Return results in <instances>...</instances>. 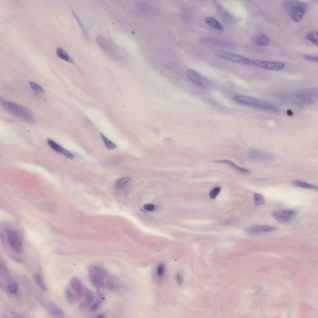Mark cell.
<instances>
[{"mask_svg": "<svg viewBox=\"0 0 318 318\" xmlns=\"http://www.w3.org/2000/svg\"><path fill=\"white\" fill-rule=\"evenodd\" d=\"M0 104L2 107L12 115L29 123H33L34 119L31 111L24 106L0 98Z\"/></svg>", "mask_w": 318, "mask_h": 318, "instance_id": "1", "label": "cell"}, {"mask_svg": "<svg viewBox=\"0 0 318 318\" xmlns=\"http://www.w3.org/2000/svg\"><path fill=\"white\" fill-rule=\"evenodd\" d=\"M283 6L292 20L297 22L302 20L307 10V4L298 1L285 0L283 2Z\"/></svg>", "mask_w": 318, "mask_h": 318, "instance_id": "2", "label": "cell"}, {"mask_svg": "<svg viewBox=\"0 0 318 318\" xmlns=\"http://www.w3.org/2000/svg\"><path fill=\"white\" fill-rule=\"evenodd\" d=\"M88 271L89 278L95 286L97 287L104 286L107 274L105 268L98 265H92L89 266Z\"/></svg>", "mask_w": 318, "mask_h": 318, "instance_id": "3", "label": "cell"}, {"mask_svg": "<svg viewBox=\"0 0 318 318\" xmlns=\"http://www.w3.org/2000/svg\"><path fill=\"white\" fill-rule=\"evenodd\" d=\"M215 55L221 58L237 63L251 66H255L254 60L227 51L218 50L215 52Z\"/></svg>", "mask_w": 318, "mask_h": 318, "instance_id": "4", "label": "cell"}, {"mask_svg": "<svg viewBox=\"0 0 318 318\" xmlns=\"http://www.w3.org/2000/svg\"><path fill=\"white\" fill-rule=\"evenodd\" d=\"M96 41L101 49L107 55L114 60H119V52L103 36L98 35L96 38Z\"/></svg>", "mask_w": 318, "mask_h": 318, "instance_id": "5", "label": "cell"}, {"mask_svg": "<svg viewBox=\"0 0 318 318\" xmlns=\"http://www.w3.org/2000/svg\"><path fill=\"white\" fill-rule=\"evenodd\" d=\"M7 240L12 249L16 252H20L22 244L19 234L16 231L9 230L7 233Z\"/></svg>", "mask_w": 318, "mask_h": 318, "instance_id": "6", "label": "cell"}, {"mask_svg": "<svg viewBox=\"0 0 318 318\" xmlns=\"http://www.w3.org/2000/svg\"><path fill=\"white\" fill-rule=\"evenodd\" d=\"M255 66L270 70L279 71L283 69L285 64L282 62L254 60Z\"/></svg>", "mask_w": 318, "mask_h": 318, "instance_id": "7", "label": "cell"}, {"mask_svg": "<svg viewBox=\"0 0 318 318\" xmlns=\"http://www.w3.org/2000/svg\"><path fill=\"white\" fill-rule=\"evenodd\" d=\"M233 99L238 104L252 107L257 109L262 101L259 99L244 95H234Z\"/></svg>", "mask_w": 318, "mask_h": 318, "instance_id": "8", "label": "cell"}, {"mask_svg": "<svg viewBox=\"0 0 318 318\" xmlns=\"http://www.w3.org/2000/svg\"><path fill=\"white\" fill-rule=\"evenodd\" d=\"M296 214L293 210H273L271 212L272 216L278 221L281 223L287 222Z\"/></svg>", "mask_w": 318, "mask_h": 318, "instance_id": "9", "label": "cell"}, {"mask_svg": "<svg viewBox=\"0 0 318 318\" xmlns=\"http://www.w3.org/2000/svg\"><path fill=\"white\" fill-rule=\"evenodd\" d=\"M277 229L276 227L267 225L254 224L246 227L245 230L248 233H256L271 232Z\"/></svg>", "mask_w": 318, "mask_h": 318, "instance_id": "10", "label": "cell"}, {"mask_svg": "<svg viewBox=\"0 0 318 318\" xmlns=\"http://www.w3.org/2000/svg\"><path fill=\"white\" fill-rule=\"evenodd\" d=\"M70 285L72 289L75 293L77 300H80L83 296V290L82 285L79 279L76 277H73L70 280Z\"/></svg>", "mask_w": 318, "mask_h": 318, "instance_id": "11", "label": "cell"}, {"mask_svg": "<svg viewBox=\"0 0 318 318\" xmlns=\"http://www.w3.org/2000/svg\"><path fill=\"white\" fill-rule=\"evenodd\" d=\"M199 42L202 44L204 45H212L225 48L230 47L229 44L226 42L209 37L202 38L200 39Z\"/></svg>", "mask_w": 318, "mask_h": 318, "instance_id": "12", "label": "cell"}, {"mask_svg": "<svg viewBox=\"0 0 318 318\" xmlns=\"http://www.w3.org/2000/svg\"><path fill=\"white\" fill-rule=\"evenodd\" d=\"M47 142L49 146L54 150L61 153L68 158L72 159L74 158V156L72 154L63 148L52 140L48 139Z\"/></svg>", "mask_w": 318, "mask_h": 318, "instance_id": "13", "label": "cell"}, {"mask_svg": "<svg viewBox=\"0 0 318 318\" xmlns=\"http://www.w3.org/2000/svg\"><path fill=\"white\" fill-rule=\"evenodd\" d=\"M249 157L251 160L255 161H269L273 159L270 155L255 151L250 152Z\"/></svg>", "mask_w": 318, "mask_h": 318, "instance_id": "14", "label": "cell"}, {"mask_svg": "<svg viewBox=\"0 0 318 318\" xmlns=\"http://www.w3.org/2000/svg\"><path fill=\"white\" fill-rule=\"evenodd\" d=\"M186 74L190 80L194 84L204 87L201 76L197 71L192 69H188L186 71Z\"/></svg>", "mask_w": 318, "mask_h": 318, "instance_id": "15", "label": "cell"}, {"mask_svg": "<svg viewBox=\"0 0 318 318\" xmlns=\"http://www.w3.org/2000/svg\"><path fill=\"white\" fill-rule=\"evenodd\" d=\"M48 307L50 312L51 315L56 318H62L65 315V313L63 310L56 304L49 302Z\"/></svg>", "mask_w": 318, "mask_h": 318, "instance_id": "16", "label": "cell"}, {"mask_svg": "<svg viewBox=\"0 0 318 318\" xmlns=\"http://www.w3.org/2000/svg\"><path fill=\"white\" fill-rule=\"evenodd\" d=\"M204 20L207 25L212 28L219 30H223V27L222 25L213 17H206Z\"/></svg>", "mask_w": 318, "mask_h": 318, "instance_id": "17", "label": "cell"}, {"mask_svg": "<svg viewBox=\"0 0 318 318\" xmlns=\"http://www.w3.org/2000/svg\"><path fill=\"white\" fill-rule=\"evenodd\" d=\"M215 162L216 163L226 164L231 166L237 170L242 172L249 173L250 172V171L248 169L239 167L236 165L232 161L229 160L222 159L216 160L215 161Z\"/></svg>", "mask_w": 318, "mask_h": 318, "instance_id": "18", "label": "cell"}, {"mask_svg": "<svg viewBox=\"0 0 318 318\" xmlns=\"http://www.w3.org/2000/svg\"><path fill=\"white\" fill-rule=\"evenodd\" d=\"M56 52L57 56L62 59L72 64L74 63L72 58L61 47L57 48Z\"/></svg>", "mask_w": 318, "mask_h": 318, "instance_id": "19", "label": "cell"}, {"mask_svg": "<svg viewBox=\"0 0 318 318\" xmlns=\"http://www.w3.org/2000/svg\"><path fill=\"white\" fill-rule=\"evenodd\" d=\"M41 209L44 211L51 214L55 213L57 210L56 206L51 202H44L42 203L41 206Z\"/></svg>", "mask_w": 318, "mask_h": 318, "instance_id": "20", "label": "cell"}, {"mask_svg": "<svg viewBox=\"0 0 318 318\" xmlns=\"http://www.w3.org/2000/svg\"><path fill=\"white\" fill-rule=\"evenodd\" d=\"M72 13L75 18L76 20L77 23L81 29V30L84 38L87 40H89L90 39L89 34L79 16L74 11H72Z\"/></svg>", "mask_w": 318, "mask_h": 318, "instance_id": "21", "label": "cell"}, {"mask_svg": "<svg viewBox=\"0 0 318 318\" xmlns=\"http://www.w3.org/2000/svg\"><path fill=\"white\" fill-rule=\"evenodd\" d=\"M257 45L261 47H266L270 43V39L265 34L260 35L256 40Z\"/></svg>", "mask_w": 318, "mask_h": 318, "instance_id": "22", "label": "cell"}, {"mask_svg": "<svg viewBox=\"0 0 318 318\" xmlns=\"http://www.w3.org/2000/svg\"><path fill=\"white\" fill-rule=\"evenodd\" d=\"M293 183L295 185L299 187L315 190L318 189L317 186L299 180H295Z\"/></svg>", "mask_w": 318, "mask_h": 318, "instance_id": "23", "label": "cell"}, {"mask_svg": "<svg viewBox=\"0 0 318 318\" xmlns=\"http://www.w3.org/2000/svg\"><path fill=\"white\" fill-rule=\"evenodd\" d=\"M35 282L39 287L42 290H47L46 287L41 275L38 273L35 274L33 276Z\"/></svg>", "mask_w": 318, "mask_h": 318, "instance_id": "24", "label": "cell"}, {"mask_svg": "<svg viewBox=\"0 0 318 318\" xmlns=\"http://www.w3.org/2000/svg\"><path fill=\"white\" fill-rule=\"evenodd\" d=\"M65 295L66 298L70 303H73L77 300L75 294H74L71 290L68 288H67L65 290Z\"/></svg>", "mask_w": 318, "mask_h": 318, "instance_id": "25", "label": "cell"}, {"mask_svg": "<svg viewBox=\"0 0 318 318\" xmlns=\"http://www.w3.org/2000/svg\"><path fill=\"white\" fill-rule=\"evenodd\" d=\"M85 300L86 303L90 304L92 303L95 299L94 295L91 290L85 289L84 291Z\"/></svg>", "mask_w": 318, "mask_h": 318, "instance_id": "26", "label": "cell"}, {"mask_svg": "<svg viewBox=\"0 0 318 318\" xmlns=\"http://www.w3.org/2000/svg\"><path fill=\"white\" fill-rule=\"evenodd\" d=\"M306 38L316 45H318V32L313 31L308 33L306 35Z\"/></svg>", "mask_w": 318, "mask_h": 318, "instance_id": "27", "label": "cell"}, {"mask_svg": "<svg viewBox=\"0 0 318 318\" xmlns=\"http://www.w3.org/2000/svg\"><path fill=\"white\" fill-rule=\"evenodd\" d=\"M7 289L8 291L10 293L12 294H15L17 293L18 291V284L15 281H10L7 285Z\"/></svg>", "mask_w": 318, "mask_h": 318, "instance_id": "28", "label": "cell"}, {"mask_svg": "<svg viewBox=\"0 0 318 318\" xmlns=\"http://www.w3.org/2000/svg\"><path fill=\"white\" fill-rule=\"evenodd\" d=\"M100 136L107 148L109 149H113L116 148V146L115 144L108 139L103 134L101 133Z\"/></svg>", "mask_w": 318, "mask_h": 318, "instance_id": "29", "label": "cell"}, {"mask_svg": "<svg viewBox=\"0 0 318 318\" xmlns=\"http://www.w3.org/2000/svg\"><path fill=\"white\" fill-rule=\"evenodd\" d=\"M254 200L255 205L257 206L263 205L265 203V200L263 196L261 194L255 193L254 195Z\"/></svg>", "mask_w": 318, "mask_h": 318, "instance_id": "30", "label": "cell"}, {"mask_svg": "<svg viewBox=\"0 0 318 318\" xmlns=\"http://www.w3.org/2000/svg\"><path fill=\"white\" fill-rule=\"evenodd\" d=\"M131 179L130 177H126L121 179L118 180L116 183L115 187L116 188H119L123 185L128 182Z\"/></svg>", "mask_w": 318, "mask_h": 318, "instance_id": "31", "label": "cell"}, {"mask_svg": "<svg viewBox=\"0 0 318 318\" xmlns=\"http://www.w3.org/2000/svg\"><path fill=\"white\" fill-rule=\"evenodd\" d=\"M165 266L164 264H161L159 265L157 269V275L159 278H161L163 276L165 270Z\"/></svg>", "mask_w": 318, "mask_h": 318, "instance_id": "32", "label": "cell"}, {"mask_svg": "<svg viewBox=\"0 0 318 318\" xmlns=\"http://www.w3.org/2000/svg\"><path fill=\"white\" fill-rule=\"evenodd\" d=\"M221 188L219 187H216L211 190L209 192V195L211 198L215 199L220 193Z\"/></svg>", "mask_w": 318, "mask_h": 318, "instance_id": "33", "label": "cell"}, {"mask_svg": "<svg viewBox=\"0 0 318 318\" xmlns=\"http://www.w3.org/2000/svg\"><path fill=\"white\" fill-rule=\"evenodd\" d=\"M29 84L32 89L34 91L40 93L44 92V89L38 84L30 82H29Z\"/></svg>", "mask_w": 318, "mask_h": 318, "instance_id": "34", "label": "cell"}, {"mask_svg": "<svg viewBox=\"0 0 318 318\" xmlns=\"http://www.w3.org/2000/svg\"><path fill=\"white\" fill-rule=\"evenodd\" d=\"M304 58L307 60L312 62H318V61L317 56L305 55L304 56Z\"/></svg>", "mask_w": 318, "mask_h": 318, "instance_id": "35", "label": "cell"}, {"mask_svg": "<svg viewBox=\"0 0 318 318\" xmlns=\"http://www.w3.org/2000/svg\"><path fill=\"white\" fill-rule=\"evenodd\" d=\"M101 299H98L92 306L90 308V310L92 311H95L98 309L100 306L102 302Z\"/></svg>", "mask_w": 318, "mask_h": 318, "instance_id": "36", "label": "cell"}, {"mask_svg": "<svg viewBox=\"0 0 318 318\" xmlns=\"http://www.w3.org/2000/svg\"><path fill=\"white\" fill-rule=\"evenodd\" d=\"M144 209L149 211H152L155 209V206L152 204H146L143 206Z\"/></svg>", "mask_w": 318, "mask_h": 318, "instance_id": "37", "label": "cell"}, {"mask_svg": "<svg viewBox=\"0 0 318 318\" xmlns=\"http://www.w3.org/2000/svg\"><path fill=\"white\" fill-rule=\"evenodd\" d=\"M176 280L178 284L180 285H182L183 283V279L181 274L179 273L176 276Z\"/></svg>", "mask_w": 318, "mask_h": 318, "instance_id": "38", "label": "cell"}, {"mask_svg": "<svg viewBox=\"0 0 318 318\" xmlns=\"http://www.w3.org/2000/svg\"><path fill=\"white\" fill-rule=\"evenodd\" d=\"M96 317V318H106V316L104 314H99L98 315H97V316Z\"/></svg>", "mask_w": 318, "mask_h": 318, "instance_id": "39", "label": "cell"}]
</instances>
